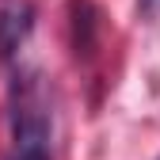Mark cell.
<instances>
[{
    "label": "cell",
    "mask_w": 160,
    "mask_h": 160,
    "mask_svg": "<svg viewBox=\"0 0 160 160\" xmlns=\"http://www.w3.org/2000/svg\"><path fill=\"white\" fill-rule=\"evenodd\" d=\"M69 12H72V46H76V57L80 53H92V46H95L92 34H95V23H99L95 4H92V0H72Z\"/></svg>",
    "instance_id": "3"
},
{
    "label": "cell",
    "mask_w": 160,
    "mask_h": 160,
    "mask_svg": "<svg viewBox=\"0 0 160 160\" xmlns=\"http://www.w3.org/2000/svg\"><path fill=\"white\" fill-rule=\"evenodd\" d=\"M34 31V8L31 0H0V61H12L15 50Z\"/></svg>",
    "instance_id": "2"
},
{
    "label": "cell",
    "mask_w": 160,
    "mask_h": 160,
    "mask_svg": "<svg viewBox=\"0 0 160 160\" xmlns=\"http://www.w3.org/2000/svg\"><path fill=\"white\" fill-rule=\"evenodd\" d=\"M12 152L8 160H50L53 156V111L38 69H19L8 88Z\"/></svg>",
    "instance_id": "1"
},
{
    "label": "cell",
    "mask_w": 160,
    "mask_h": 160,
    "mask_svg": "<svg viewBox=\"0 0 160 160\" xmlns=\"http://www.w3.org/2000/svg\"><path fill=\"white\" fill-rule=\"evenodd\" d=\"M145 4H160V0H145Z\"/></svg>",
    "instance_id": "4"
}]
</instances>
